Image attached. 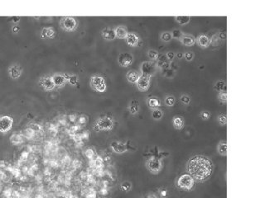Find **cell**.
<instances>
[{"mask_svg":"<svg viewBox=\"0 0 265 198\" xmlns=\"http://www.w3.org/2000/svg\"><path fill=\"white\" fill-rule=\"evenodd\" d=\"M186 170L194 180L204 182L212 174L213 164L206 157L196 155L189 159L186 164Z\"/></svg>","mask_w":265,"mask_h":198,"instance_id":"cell-1","label":"cell"},{"mask_svg":"<svg viewBox=\"0 0 265 198\" xmlns=\"http://www.w3.org/2000/svg\"><path fill=\"white\" fill-rule=\"evenodd\" d=\"M177 184V187H179L180 189L186 190V191H190L194 187L195 180L193 179V177L190 174L185 173V174H182L178 178Z\"/></svg>","mask_w":265,"mask_h":198,"instance_id":"cell-2","label":"cell"},{"mask_svg":"<svg viewBox=\"0 0 265 198\" xmlns=\"http://www.w3.org/2000/svg\"><path fill=\"white\" fill-rule=\"evenodd\" d=\"M114 126V121L111 118L105 116V117L100 118L96 122L95 130L96 131H110Z\"/></svg>","mask_w":265,"mask_h":198,"instance_id":"cell-3","label":"cell"},{"mask_svg":"<svg viewBox=\"0 0 265 198\" xmlns=\"http://www.w3.org/2000/svg\"><path fill=\"white\" fill-rule=\"evenodd\" d=\"M60 25L63 30L66 31V32H73L77 28L78 23L75 17H65L60 19Z\"/></svg>","mask_w":265,"mask_h":198,"instance_id":"cell-4","label":"cell"},{"mask_svg":"<svg viewBox=\"0 0 265 198\" xmlns=\"http://www.w3.org/2000/svg\"><path fill=\"white\" fill-rule=\"evenodd\" d=\"M91 88L97 92H103L106 90V84H105V78L100 75H95L91 78Z\"/></svg>","mask_w":265,"mask_h":198,"instance_id":"cell-5","label":"cell"},{"mask_svg":"<svg viewBox=\"0 0 265 198\" xmlns=\"http://www.w3.org/2000/svg\"><path fill=\"white\" fill-rule=\"evenodd\" d=\"M146 166L148 169L151 173H159L162 169L163 167V164L162 161L158 158L156 157H152L150 159H148L146 162Z\"/></svg>","mask_w":265,"mask_h":198,"instance_id":"cell-6","label":"cell"},{"mask_svg":"<svg viewBox=\"0 0 265 198\" xmlns=\"http://www.w3.org/2000/svg\"><path fill=\"white\" fill-rule=\"evenodd\" d=\"M13 124V119L8 116H3L0 117V132L7 133L11 130Z\"/></svg>","mask_w":265,"mask_h":198,"instance_id":"cell-7","label":"cell"},{"mask_svg":"<svg viewBox=\"0 0 265 198\" xmlns=\"http://www.w3.org/2000/svg\"><path fill=\"white\" fill-rule=\"evenodd\" d=\"M157 70L156 64L151 61H145L141 65V71L142 74H144L147 76L152 77L155 74Z\"/></svg>","mask_w":265,"mask_h":198,"instance_id":"cell-8","label":"cell"},{"mask_svg":"<svg viewBox=\"0 0 265 198\" xmlns=\"http://www.w3.org/2000/svg\"><path fill=\"white\" fill-rule=\"evenodd\" d=\"M150 83H151V77L147 76L144 74H141L138 79L137 87L140 91H147L149 88L150 86Z\"/></svg>","mask_w":265,"mask_h":198,"instance_id":"cell-9","label":"cell"},{"mask_svg":"<svg viewBox=\"0 0 265 198\" xmlns=\"http://www.w3.org/2000/svg\"><path fill=\"white\" fill-rule=\"evenodd\" d=\"M133 62V57L132 55L127 52L121 53L119 55V64L123 67L130 66Z\"/></svg>","mask_w":265,"mask_h":198,"instance_id":"cell-10","label":"cell"},{"mask_svg":"<svg viewBox=\"0 0 265 198\" xmlns=\"http://www.w3.org/2000/svg\"><path fill=\"white\" fill-rule=\"evenodd\" d=\"M112 150L114 153L117 154H123L125 153L128 150V147H127V144L123 143V142H118V141H114L112 142L110 145Z\"/></svg>","mask_w":265,"mask_h":198,"instance_id":"cell-11","label":"cell"},{"mask_svg":"<svg viewBox=\"0 0 265 198\" xmlns=\"http://www.w3.org/2000/svg\"><path fill=\"white\" fill-rule=\"evenodd\" d=\"M40 84L46 91H51L55 88V84L52 81L51 76H45L41 78Z\"/></svg>","mask_w":265,"mask_h":198,"instance_id":"cell-12","label":"cell"},{"mask_svg":"<svg viewBox=\"0 0 265 198\" xmlns=\"http://www.w3.org/2000/svg\"><path fill=\"white\" fill-rule=\"evenodd\" d=\"M195 42H197V44L201 47V48H207L210 44V39L207 35L200 34L195 39Z\"/></svg>","mask_w":265,"mask_h":198,"instance_id":"cell-13","label":"cell"},{"mask_svg":"<svg viewBox=\"0 0 265 198\" xmlns=\"http://www.w3.org/2000/svg\"><path fill=\"white\" fill-rule=\"evenodd\" d=\"M51 78H52L54 84H55V87H62V86L65 85L66 81H67L64 74H54L53 76H51Z\"/></svg>","mask_w":265,"mask_h":198,"instance_id":"cell-14","label":"cell"},{"mask_svg":"<svg viewBox=\"0 0 265 198\" xmlns=\"http://www.w3.org/2000/svg\"><path fill=\"white\" fill-rule=\"evenodd\" d=\"M126 42L128 43V45L131 46H136L138 44L139 42V37H138L137 35L133 32H128V35L125 37Z\"/></svg>","mask_w":265,"mask_h":198,"instance_id":"cell-15","label":"cell"},{"mask_svg":"<svg viewBox=\"0 0 265 198\" xmlns=\"http://www.w3.org/2000/svg\"><path fill=\"white\" fill-rule=\"evenodd\" d=\"M102 37L104 39L108 40V41H112V40L115 39L116 37V35H115V32H114V29L110 27L105 28L104 30L102 31Z\"/></svg>","mask_w":265,"mask_h":198,"instance_id":"cell-16","label":"cell"},{"mask_svg":"<svg viewBox=\"0 0 265 198\" xmlns=\"http://www.w3.org/2000/svg\"><path fill=\"white\" fill-rule=\"evenodd\" d=\"M114 32H115L116 37H118L119 39H125L126 36L128 33L127 28L123 26H119V27H116L114 29Z\"/></svg>","mask_w":265,"mask_h":198,"instance_id":"cell-17","label":"cell"},{"mask_svg":"<svg viewBox=\"0 0 265 198\" xmlns=\"http://www.w3.org/2000/svg\"><path fill=\"white\" fill-rule=\"evenodd\" d=\"M180 41L182 44L186 46H191L195 43V37H193L192 36H189V35H183Z\"/></svg>","mask_w":265,"mask_h":198,"instance_id":"cell-18","label":"cell"},{"mask_svg":"<svg viewBox=\"0 0 265 198\" xmlns=\"http://www.w3.org/2000/svg\"><path fill=\"white\" fill-rule=\"evenodd\" d=\"M167 56L166 55H159L158 57V65L160 67L161 69L163 70H165L167 69H169L170 68V64L168 63V61L167 60Z\"/></svg>","mask_w":265,"mask_h":198,"instance_id":"cell-19","label":"cell"},{"mask_svg":"<svg viewBox=\"0 0 265 198\" xmlns=\"http://www.w3.org/2000/svg\"><path fill=\"white\" fill-rule=\"evenodd\" d=\"M9 74L11 78H18L21 76L22 74V69L18 65H13L10 67L9 69Z\"/></svg>","mask_w":265,"mask_h":198,"instance_id":"cell-20","label":"cell"},{"mask_svg":"<svg viewBox=\"0 0 265 198\" xmlns=\"http://www.w3.org/2000/svg\"><path fill=\"white\" fill-rule=\"evenodd\" d=\"M139 74L135 70H129L128 72V74L126 75V78L128 79V81L131 83H137L138 79L139 78Z\"/></svg>","mask_w":265,"mask_h":198,"instance_id":"cell-21","label":"cell"},{"mask_svg":"<svg viewBox=\"0 0 265 198\" xmlns=\"http://www.w3.org/2000/svg\"><path fill=\"white\" fill-rule=\"evenodd\" d=\"M56 36V32L53 28L44 27L42 31V37L43 38H53Z\"/></svg>","mask_w":265,"mask_h":198,"instance_id":"cell-22","label":"cell"},{"mask_svg":"<svg viewBox=\"0 0 265 198\" xmlns=\"http://www.w3.org/2000/svg\"><path fill=\"white\" fill-rule=\"evenodd\" d=\"M172 123H173V126L177 130H181L184 127V125H185V121H184V119L181 116H177L173 118V121H172Z\"/></svg>","mask_w":265,"mask_h":198,"instance_id":"cell-23","label":"cell"},{"mask_svg":"<svg viewBox=\"0 0 265 198\" xmlns=\"http://www.w3.org/2000/svg\"><path fill=\"white\" fill-rule=\"evenodd\" d=\"M148 104L150 108L158 109L161 106V101L157 97H150L148 100Z\"/></svg>","mask_w":265,"mask_h":198,"instance_id":"cell-24","label":"cell"},{"mask_svg":"<svg viewBox=\"0 0 265 198\" xmlns=\"http://www.w3.org/2000/svg\"><path fill=\"white\" fill-rule=\"evenodd\" d=\"M215 89L219 92H226V83L223 80L217 81L216 83L215 84Z\"/></svg>","mask_w":265,"mask_h":198,"instance_id":"cell-25","label":"cell"},{"mask_svg":"<svg viewBox=\"0 0 265 198\" xmlns=\"http://www.w3.org/2000/svg\"><path fill=\"white\" fill-rule=\"evenodd\" d=\"M218 152L222 156H226L227 154V144L225 141H221L218 145Z\"/></svg>","mask_w":265,"mask_h":198,"instance_id":"cell-26","label":"cell"},{"mask_svg":"<svg viewBox=\"0 0 265 198\" xmlns=\"http://www.w3.org/2000/svg\"><path fill=\"white\" fill-rule=\"evenodd\" d=\"M128 110L130 111L132 115H135L139 111V105L137 101H132L130 103L129 106H128Z\"/></svg>","mask_w":265,"mask_h":198,"instance_id":"cell-27","label":"cell"},{"mask_svg":"<svg viewBox=\"0 0 265 198\" xmlns=\"http://www.w3.org/2000/svg\"><path fill=\"white\" fill-rule=\"evenodd\" d=\"M175 19L180 25H186L190 22L191 17L188 16H177L175 17Z\"/></svg>","mask_w":265,"mask_h":198,"instance_id":"cell-28","label":"cell"},{"mask_svg":"<svg viewBox=\"0 0 265 198\" xmlns=\"http://www.w3.org/2000/svg\"><path fill=\"white\" fill-rule=\"evenodd\" d=\"M161 40L164 42H169L172 40V33L170 32H164L161 34Z\"/></svg>","mask_w":265,"mask_h":198,"instance_id":"cell-29","label":"cell"},{"mask_svg":"<svg viewBox=\"0 0 265 198\" xmlns=\"http://www.w3.org/2000/svg\"><path fill=\"white\" fill-rule=\"evenodd\" d=\"M163 111L160 110V109H154L153 111V114H152V116L155 119V120H160L161 118L163 117Z\"/></svg>","mask_w":265,"mask_h":198,"instance_id":"cell-30","label":"cell"},{"mask_svg":"<svg viewBox=\"0 0 265 198\" xmlns=\"http://www.w3.org/2000/svg\"><path fill=\"white\" fill-rule=\"evenodd\" d=\"M148 55L153 60H158V57H159V54L155 50H149L148 52Z\"/></svg>","mask_w":265,"mask_h":198,"instance_id":"cell-31","label":"cell"},{"mask_svg":"<svg viewBox=\"0 0 265 198\" xmlns=\"http://www.w3.org/2000/svg\"><path fill=\"white\" fill-rule=\"evenodd\" d=\"M171 33H172V38H176V39H181V37L184 35L182 32L179 30V29H175Z\"/></svg>","mask_w":265,"mask_h":198,"instance_id":"cell-32","label":"cell"},{"mask_svg":"<svg viewBox=\"0 0 265 198\" xmlns=\"http://www.w3.org/2000/svg\"><path fill=\"white\" fill-rule=\"evenodd\" d=\"M176 99L173 96H168L165 99V103L168 106H172L175 104Z\"/></svg>","mask_w":265,"mask_h":198,"instance_id":"cell-33","label":"cell"},{"mask_svg":"<svg viewBox=\"0 0 265 198\" xmlns=\"http://www.w3.org/2000/svg\"><path fill=\"white\" fill-rule=\"evenodd\" d=\"M132 188V185L129 182H124L121 184V189L123 191H130Z\"/></svg>","mask_w":265,"mask_h":198,"instance_id":"cell-34","label":"cell"},{"mask_svg":"<svg viewBox=\"0 0 265 198\" xmlns=\"http://www.w3.org/2000/svg\"><path fill=\"white\" fill-rule=\"evenodd\" d=\"M68 81L71 85H76L77 83H78V77L75 74L74 75H70V77L68 78Z\"/></svg>","mask_w":265,"mask_h":198,"instance_id":"cell-35","label":"cell"},{"mask_svg":"<svg viewBox=\"0 0 265 198\" xmlns=\"http://www.w3.org/2000/svg\"><path fill=\"white\" fill-rule=\"evenodd\" d=\"M219 99H220V101H222V102L226 103V101H227V92H220V93H219Z\"/></svg>","mask_w":265,"mask_h":198,"instance_id":"cell-36","label":"cell"},{"mask_svg":"<svg viewBox=\"0 0 265 198\" xmlns=\"http://www.w3.org/2000/svg\"><path fill=\"white\" fill-rule=\"evenodd\" d=\"M218 121L221 125H223V126L224 125H226V123H227V117H226V115H225V114H221V115L218 116Z\"/></svg>","mask_w":265,"mask_h":198,"instance_id":"cell-37","label":"cell"},{"mask_svg":"<svg viewBox=\"0 0 265 198\" xmlns=\"http://www.w3.org/2000/svg\"><path fill=\"white\" fill-rule=\"evenodd\" d=\"M163 74L165 75V76L167 77H172L173 76V74H174V70L172 69H165V70H163Z\"/></svg>","mask_w":265,"mask_h":198,"instance_id":"cell-38","label":"cell"},{"mask_svg":"<svg viewBox=\"0 0 265 198\" xmlns=\"http://www.w3.org/2000/svg\"><path fill=\"white\" fill-rule=\"evenodd\" d=\"M181 101L182 103L187 105V104H189L191 102V99H190V97H189L187 95H182L181 97Z\"/></svg>","mask_w":265,"mask_h":198,"instance_id":"cell-39","label":"cell"},{"mask_svg":"<svg viewBox=\"0 0 265 198\" xmlns=\"http://www.w3.org/2000/svg\"><path fill=\"white\" fill-rule=\"evenodd\" d=\"M210 116V114L209 111H202L200 113V117L202 118L203 120H208Z\"/></svg>","mask_w":265,"mask_h":198,"instance_id":"cell-40","label":"cell"},{"mask_svg":"<svg viewBox=\"0 0 265 198\" xmlns=\"http://www.w3.org/2000/svg\"><path fill=\"white\" fill-rule=\"evenodd\" d=\"M185 58H186V60H187V61H191V60H193V58H194V54H193L192 52H186V53L185 54Z\"/></svg>","mask_w":265,"mask_h":198,"instance_id":"cell-41","label":"cell"},{"mask_svg":"<svg viewBox=\"0 0 265 198\" xmlns=\"http://www.w3.org/2000/svg\"><path fill=\"white\" fill-rule=\"evenodd\" d=\"M166 56H167V58H168L169 60H172L175 57V54L173 53V52H172V51H169V52H168V53H167Z\"/></svg>","mask_w":265,"mask_h":198,"instance_id":"cell-42","label":"cell"},{"mask_svg":"<svg viewBox=\"0 0 265 198\" xmlns=\"http://www.w3.org/2000/svg\"><path fill=\"white\" fill-rule=\"evenodd\" d=\"M86 156L88 157V158H92V157L94 156V152L93 150H91V149H89V150H86Z\"/></svg>","mask_w":265,"mask_h":198,"instance_id":"cell-43","label":"cell"},{"mask_svg":"<svg viewBox=\"0 0 265 198\" xmlns=\"http://www.w3.org/2000/svg\"><path fill=\"white\" fill-rule=\"evenodd\" d=\"M167 194H168V191H167V189H161L160 190V195L163 197H165L166 196H167Z\"/></svg>","mask_w":265,"mask_h":198,"instance_id":"cell-44","label":"cell"},{"mask_svg":"<svg viewBox=\"0 0 265 198\" xmlns=\"http://www.w3.org/2000/svg\"><path fill=\"white\" fill-rule=\"evenodd\" d=\"M218 38H220L221 40H225L226 38V33L225 32H221L219 34Z\"/></svg>","mask_w":265,"mask_h":198,"instance_id":"cell-45","label":"cell"},{"mask_svg":"<svg viewBox=\"0 0 265 198\" xmlns=\"http://www.w3.org/2000/svg\"><path fill=\"white\" fill-rule=\"evenodd\" d=\"M176 56H177V58L178 59V60H181V59H182V58H183V53H181V52H178V53H177Z\"/></svg>","mask_w":265,"mask_h":198,"instance_id":"cell-46","label":"cell"},{"mask_svg":"<svg viewBox=\"0 0 265 198\" xmlns=\"http://www.w3.org/2000/svg\"><path fill=\"white\" fill-rule=\"evenodd\" d=\"M80 122H81V123H85V122L86 121V117H85V116H81V117L80 118Z\"/></svg>","mask_w":265,"mask_h":198,"instance_id":"cell-47","label":"cell"},{"mask_svg":"<svg viewBox=\"0 0 265 198\" xmlns=\"http://www.w3.org/2000/svg\"><path fill=\"white\" fill-rule=\"evenodd\" d=\"M13 31L14 32H18L19 31V27L18 26H16V27H14L13 28Z\"/></svg>","mask_w":265,"mask_h":198,"instance_id":"cell-48","label":"cell"},{"mask_svg":"<svg viewBox=\"0 0 265 198\" xmlns=\"http://www.w3.org/2000/svg\"><path fill=\"white\" fill-rule=\"evenodd\" d=\"M148 198H157V196L154 194H149Z\"/></svg>","mask_w":265,"mask_h":198,"instance_id":"cell-49","label":"cell"}]
</instances>
